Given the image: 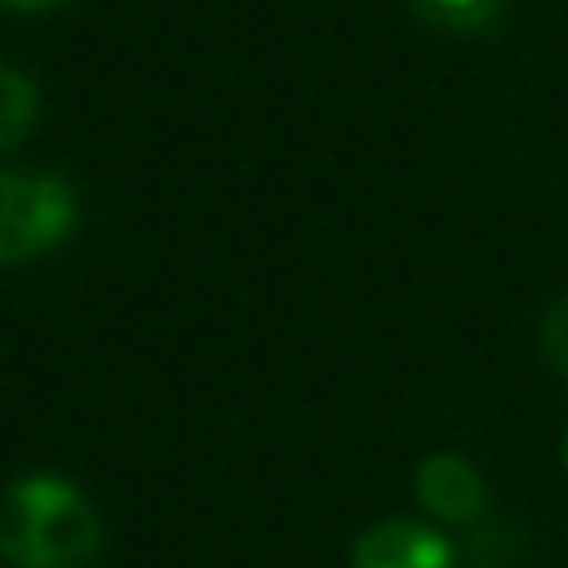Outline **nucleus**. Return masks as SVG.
<instances>
[{
	"mask_svg": "<svg viewBox=\"0 0 568 568\" xmlns=\"http://www.w3.org/2000/svg\"><path fill=\"white\" fill-rule=\"evenodd\" d=\"M9 9H53V4H67V0H4Z\"/></svg>",
	"mask_w": 568,
	"mask_h": 568,
	"instance_id": "6e6552de",
	"label": "nucleus"
},
{
	"mask_svg": "<svg viewBox=\"0 0 568 568\" xmlns=\"http://www.w3.org/2000/svg\"><path fill=\"white\" fill-rule=\"evenodd\" d=\"M417 501L448 524H470L488 506V484L484 475L457 457V453H435L417 466Z\"/></svg>",
	"mask_w": 568,
	"mask_h": 568,
	"instance_id": "20e7f679",
	"label": "nucleus"
},
{
	"mask_svg": "<svg viewBox=\"0 0 568 568\" xmlns=\"http://www.w3.org/2000/svg\"><path fill=\"white\" fill-rule=\"evenodd\" d=\"M351 568H453V546L417 519H382L355 537Z\"/></svg>",
	"mask_w": 568,
	"mask_h": 568,
	"instance_id": "7ed1b4c3",
	"label": "nucleus"
},
{
	"mask_svg": "<svg viewBox=\"0 0 568 568\" xmlns=\"http://www.w3.org/2000/svg\"><path fill=\"white\" fill-rule=\"evenodd\" d=\"M75 222V195L53 173H0V262H27L53 248Z\"/></svg>",
	"mask_w": 568,
	"mask_h": 568,
	"instance_id": "f03ea898",
	"label": "nucleus"
},
{
	"mask_svg": "<svg viewBox=\"0 0 568 568\" xmlns=\"http://www.w3.org/2000/svg\"><path fill=\"white\" fill-rule=\"evenodd\" d=\"M564 466H568V435H564Z\"/></svg>",
	"mask_w": 568,
	"mask_h": 568,
	"instance_id": "1a4fd4ad",
	"label": "nucleus"
},
{
	"mask_svg": "<svg viewBox=\"0 0 568 568\" xmlns=\"http://www.w3.org/2000/svg\"><path fill=\"white\" fill-rule=\"evenodd\" d=\"M541 346H546L550 364L568 377V297H559V302L546 311V320H541Z\"/></svg>",
	"mask_w": 568,
	"mask_h": 568,
	"instance_id": "0eeeda50",
	"label": "nucleus"
},
{
	"mask_svg": "<svg viewBox=\"0 0 568 568\" xmlns=\"http://www.w3.org/2000/svg\"><path fill=\"white\" fill-rule=\"evenodd\" d=\"M102 550V519L58 475H27L0 493V555L22 568H89Z\"/></svg>",
	"mask_w": 568,
	"mask_h": 568,
	"instance_id": "f257e3e1",
	"label": "nucleus"
},
{
	"mask_svg": "<svg viewBox=\"0 0 568 568\" xmlns=\"http://www.w3.org/2000/svg\"><path fill=\"white\" fill-rule=\"evenodd\" d=\"M36 120V89L27 75L0 67V151L13 146Z\"/></svg>",
	"mask_w": 568,
	"mask_h": 568,
	"instance_id": "423d86ee",
	"label": "nucleus"
},
{
	"mask_svg": "<svg viewBox=\"0 0 568 568\" xmlns=\"http://www.w3.org/2000/svg\"><path fill=\"white\" fill-rule=\"evenodd\" d=\"M510 0H413L417 18H426L430 27L439 31H453V36H479V31H493L501 22Z\"/></svg>",
	"mask_w": 568,
	"mask_h": 568,
	"instance_id": "39448f33",
	"label": "nucleus"
}]
</instances>
